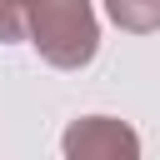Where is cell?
I'll return each instance as SVG.
<instances>
[{
    "instance_id": "277c9868",
    "label": "cell",
    "mask_w": 160,
    "mask_h": 160,
    "mask_svg": "<svg viewBox=\"0 0 160 160\" xmlns=\"http://www.w3.org/2000/svg\"><path fill=\"white\" fill-rule=\"evenodd\" d=\"M20 35H25V10L0 0V40H20Z\"/></svg>"
},
{
    "instance_id": "6da1fadb",
    "label": "cell",
    "mask_w": 160,
    "mask_h": 160,
    "mask_svg": "<svg viewBox=\"0 0 160 160\" xmlns=\"http://www.w3.org/2000/svg\"><path fill=\"white\" fill-rule=\"evenodd\" d=\"M25 30H30V45L40 50V60H50L55 70L90 65L95 45H100L90 0H35L25 10Z\"/></svg>"
},
{
    "instance_id": "7a4b0ae2",
    "label": "cell",
    "mask_w": 160,
    "mask_h": 160,
    "mask_svg": "<svg viewBox=\"0 0 160 160\" xmlns=\"http://www.w3.org/2000/svg\"><path fill=\"white\" fill-rule=\"evenodd\" d=\"M60 150H65V160H140V135L125 120L85 115V120L65 125Z\"/></svg>"
},
{
    "instance_id": "3957f363",
    "label": "cell",
    "mask_w": 160,
    "mask_h": 160,
    "mask_svg": "<svg viewBox=\"0 0 160 160\" xmlns=\"http://www.w3.org/2000/svg\"><path fill=\"white\" fill-rule=\"evenodd\" d=\"M105 10L120 30H135V35L160 30V0H105Z\"/></svg>"
},
{
    "instance_id": "5b68a950",
    "label": "cell",
    "mask_w": 160,
    "mask_h": 160,
    "mask_svg": "<svg viewBox=\"0 0 160 160\" xmlns=\"http://www.w3.org/2000/svg\"><path fill=\"white\" fill-rule=\"evenodd\" d=\"M10 5H15V10H30V5H35V0H10Z\"/></svg>"
}]
</instances>
